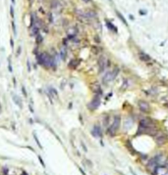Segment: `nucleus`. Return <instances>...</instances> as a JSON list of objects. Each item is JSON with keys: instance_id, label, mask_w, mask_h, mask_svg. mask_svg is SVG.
<instances>
[{"instance_id": "obj_38", "label": "nucleus", "mask_w": 168, "mask_h": 175, "mask_svg": "<svg viewBox=\"0 0 168 175\" xmlns=\"http://www.w3.org/2000/svg\"><path fill=\"white\" fill-rule=\"evenodd\" d=\"M140 158L142 159V160H148V156L147 155H142V154H140Z\"/></svg>"}, {"instance_id": "obj_39", "label": "nucleus", "mask_w": 168, "mask_h": 175, "mask_svg": "<svg viewBox=\"0 0 168 175\" xmlns=\"http://www.w3.org/2000/svg\"><path fill=\"white\" fill-rule=\"evenodd\" d=\"M10 45H11V48L14 49V40H13V38L10 39Z\"/></svg>"}, {"instance_id": "obj_29", "label": "nucleus", "mask_w": 168, "mask_h": 175, "mask_svg": "<svg viewBox=\"0 0 168 175\" xmlns=\"http://www.w3.org/2000/svg\"><path fill=\"white\" fill-rule=\"evenodd\" d=\"M80 144H81V146H82V148H83V150H84V152H87V148H86V146H85V144L84 143V141H81L80 142Z\"/></svg>"}, {"instance_id": "obj_9", "label": "nucleus", "mask_w": 168, "mask_h": 175, "mask_svg": "<svg viewBox=\"0 0 168 175\" xmlns=\"http://www.w3.org/2000/svg\"><path fill=\"white\" fill-rule=\"evenodd\" d=\"M80 63H81V60L80 59H77V58H73L69 61L68 63V68L72 71H75L78 69V67L80 66Z\"/></svg>"}, {"instance_id": "obj_4", "label": "nucleus", "mask_w": 168, "mask_h": 175, "mask_svg": "<svg viewBox=\"0 0 168 175\" xmlns=\"http://www.w3.org/2000/svg\"><path fill=\"white\" fill-rule=\"evenodd\" d=\"M154 141H155V144L159 147H162L164 146L166 143L168 142V136L167 134L161 130H158V132L154 135Z\"/></svg>"}, {"instance_id": "obj_10", "label": "nucleus", "mask_w": 168, "mask_h": 175, "mask_svg": "<svg viewBox=\"0 0 168 175\" xmlns=\"http://www.w3.org/2000/svg\"><path fill=\"white\" fill-rule=\"evenodd\" d=\"M139 58H140L143 62H145V63H148V62L151 61V56H150V55H148L147 53L143 52V51H140V52H139Z\"/></svg>"}, {"instance_id": "obj_6", "label": "nucleus", "mask_w": 168, "mask_h": 175, "mask_svg": "<svg viewBox=\"0 0 168 175\" xmlns=\"http://www.w3.org/2000/svg\"><path fill=\"white\" fill-rule=\"evenodd\" d=\"M107 59L101 55L99 58H98V61H97V66H98V73L99 74H102L105 72V70L107 69Z\"/></svg>"}, {"instance_id": "obj_52", "label": "nucleus", "mask_w": 168, "mask_h": 175, "mask_svg": "<svg viewBox=\"0 0 168 175\" xmlns=\"http://www.w3.org/2000/svg\"><path fill=\"white\" fill-rule=\"evenodd\" d=\"M38 1H40V2H41V1H42V0H38Z\"/></svg>"}, {"instance_id": "obj_33", "label": "nucleus", "mask_w": 168, "mask_h": 175, "mask_svg": "<svg viewBox=\"0 0 168 175\" xmlns=\"http://www.w3.org/2000/svg\"><path fill=\"white\" fill-rule=\"evenodd\" d=\"M10 15H11V17L12 18H14L15 16H14V8H13V6H11L10 7Z\"/></svg>"}, {"instance_id": "obj_48", "label": "nucleus", "mask_w": 168, "mask_h": 175, "mask_svg": "<svg viewBox=\"0 0 168 175\" xmlns=\"http://www.w3.org/2000/svg\"><path fill=\"white\" fill-rule=\"evenodd\" d=\"M84 3H89V2H91V0H83Z\"/></svg>"}, {"instance_id": "obj_13", "label": "nucleus", "mask_w": 168, "mask_h": 175, "mask_svg": "<svg viewBox=\"0 0 168 175\" xmlns=\"http://www.w3.org/2000/svg\"><path fill=\"white\" fill-rule=\"evenodd\" d=\"M59 57L62 61H66L67 59V51H66V47L62 46L61 50H60V53H59Z\"/></svg>"}, {"instance_id": "obj_28", "label": "nucleus", "mask_w": 168, "mask_h": 175, "mask_svg": "<svg viewBox=\"0 0 168 175\" xmlns=\"http://www.w3.org/2000/svg\"><path fill=\"white\" fill-rule=\"evenodd\" d=\"M27 69H28V72H29V73L32 72V66H31V62H30V60L27 61Z\"/></svg>"}, {"instance_id": "obj_27", "label": "nucleus", "mask_w": 168, "mask_h": 175, "mask_svg": "<svg viewBox=\"0 0 168 175\" xmlns=\"http://www.w3.org/2000/svg\"><path fill=\"white\" fill-rule=\"evenodd\" d=\"M12 29H13L14 35H17V29H16V25H15V22L14 21H12Z\"/></svg>"}, {"instance_id": "obj_7", "label": "nucleus", "mask_w": 168, "mask_h": 175, "mask_svg": "<svg viewBox=\"0 0 168 175\" xmlns=\"http://www.w3.org/2000/svg\"><path fill=\"white\" fill-rule=\"evenodd\" d=\"M138 107H139L140 111L142 112H145V113H149L151 111V107L149 104V102L144 101V100H141V101L138 102Z\"/></svg>"}, {"instance_id": "obj_44", "label": "nucleus", "mask_w": 168, "mask_h": 175, "mask_svg": "<svg viewBox=\"0 0 168 175\" xmlns=\"http://www.w3.org/2000/svg\"><path fill=\"white\" fill-rule=\"evenodd\" d=\"M129 169H130V171H131V173H132V174H133V175H137V174H136V173H135V171L133 170V168H132V167H130Z\"/></svg>"}, {"instance_id": "obj_34", "label": "nucleus", "mask_w": 168, "mask_h": 175, "mask_svg": "<svg viewBox=\"0 0 168 175\" xmlns=\"http://www.w3.org/2000/svg\"><path fill=\"white\" fill-rule=\"evenodd\" d=\"M78 169H79V171L81 172V174L82 175H86V173L84 172V170L82 168V167H81V166H78Z\"/></svg>"}, {"instance_id": "obj_12", "label": "nucleus", "mask_w": 168, "mask_h": 175, "mask_svg": "<svg viewBox=\"0 0 168 175\" xmlns=\"http://www.w3.org/2000/svg\"><path fill=\"white\" fill-rule=\"evenodd\" d=\"M47 92L51 95V97H52V98L59 99V94H58L57 90H56L54 87H48V89H47Z\"/></svg>"}, {"instance_id": "obj_43", "label": "nucleus", "mask_w": 168, "mask_h": 175, "mask_svg": "<svg viewBox=\"0 0 168 175\" xmlns=\"http://www.w3.org/2000/svg\"><path fill=\"white\" fill-rule=\"evenodd\" d=\"M79 119H80V121H81V123L83 124V123H84V121H83V118H82V114H79Z\"/></svg>"}, {"instance_id": "obj_8", "label": "nucleus", "mask_w": 168, "mask_h": 175, "mask_svg": "<svg viewBox=\"0 0 168 175\" xmlns=\"http://www.w3.org/2000/svg\"><path fill=\"white\" fill-rule=\"evenodd\" d=\"M90 133L95 138H101L102 135H103L102 128H101V126L99 124H94L93 127H92V129H91V131H90Z\"/></svg>"}, {"instance_id": "obj_41", "label": "nucleus", "mask_w": 168, "mask_h": 175, "mask_svg": "<svg viewBox=\"0 0 168 175\" xmlns=\"http://www.w3.org/2000/svg\"><path fill=\"white\" fill-rule=\"evenodd\" d=\"M26 148H28V149H29V150H30V151H32V152H33V153H35V151H34V148H33V147H31V146H27V147H26Z\"/></svg>"}, {"instance_id": "obj_17", "label": "nucleus", "mask_w": 168, "mask_h": 175, "mask_svg": "<svg viewBox=\"0 0 168 175\" xmlns=\"http://www.w3.org/2000/svg\"><path fill=\"white\" fill-rule=\"evenodd\" d=\"M126 147L128 148V150H129V152L132 154V155H135V154H138L137 152H136V150L134 149V147L132 146V144H131V142H130V140H128L127 141V143H126Z\"/></svg>"}, {"instance_id": "obj_35", "label": "nucleus", "mask_w": 168, "mask_h": 175, "mask_svg": "<svg viewBox=\"0 0 168 175\" xmlns=\"http://www.w3.org/2000/svg\"><path fill=\"white\" fill-rule=\"evenodd\" d=\"M94 41H95L96 43H98V44L100 43V38H99L98 35H95V36H94Z\"/></svg>"}, {"instance_id": "obj_3", "label": "nucleus", "mask_w": 168, "mask_h": 175, "mask_svg": "<svg viewBox=\"0 0 168 175\" xmlns=\"http://www.w3.org/2000/svg\"><path fill=\"white\" fill-rule=\"evenodd\" d=\"M119 74V69L117 67H115L112 71H108L105 73V75L102 77V83L103 84H109L110 82L114 81V79L117 77Z\"/></svg>"}, {"instance_id": "obj_30", "label": "nucleus", "mask_w": 168, "mask_h": 175, "mask_svg": "<svg viewBox=\"0 0 168 175\" xmlns=\"http://www.w3.org/2000/svg\"><path fill=\"white\" fill-rule=\"evenodd\" d=\"M21 52H22V47H21V46H19V47H18V49H17V52H16V56H17V57H19V56L21 55Z\"/></svg>"}, {"instance_id": "obj_14", "label": "nucleus", "mask_w": 168, "mask_h": 175, "mask_svg": "<svg viewBox=\"0 0 168 175\" xmlns=\"http://www.w3.org/2000/svg\"><path fill=\"white\" fill-rule=\"evenodd\" d=\"M105 24H106V26L110 29V30H112V31H114L115 33H117L118 32V29H117V27L111 23V22H109L108 20H105Z\"/></svg>"}, {"instance_id": "obj_32", "label": "nucleus", "mask_w": 168, "mask_h": 175, "mask_svg": "<svg viewBox=\"0 0 168 175\" xmlns=\"http://www.w3.org/2000/svg\"><path fill=\"white\" fill-rule=\"evenodd\" d=\"M48 20H49V23H53V16L51 13H48Z\"/></svg>"}, {"instance_id": "obj_16", "label": "nucleus", "mask_w": 168, "mask_h": 175, "mask_svg": "<svg viewBox=\"0 0 168 175\" xmlns=\"http://www.w3.org/2000/svg\"><path fill=\"white\" fill-rule=\"evenodd\" d=\"M39 27L35 25H34L32 28H31V36H36L38 33H39Z\"/></svg>"}, {"instance_id": "obj_31", "label": "nucleus", "mask_w": 168, "mask_h": 175, "mask_svg": "<svg viewBox=\"0 0 168 175\" xmlns=\"http://www.w3.org/2000/svg\"><path fill=\"white\" fill-rule=\"evenodd\" d=\"M62 43H63V46H64V47H67V45H68V38H64V39L62 40Z\"/></svg>"}, {"instance_id": "obj_26", "label": "nucleus", "mask_w": 168, "mask_h": 175, "mask_svg": "<svg viewBox=\"0 0 168 175\" xmlns=\"http://www.w3.org/2000/svg\"><path fill=\"white\" fill-rule=\"evenodd\" d=\"M37 159H38V162H40V164H41V166L43 167V168H45V162H44V161H43V159L41 158V156H37Z\"/></svg>"}, {"instance_id": "obj_36", "label": "nucleus", "mask_w": 168, "mask_h": 175, "mask_svg": "<svg viewBox=\"0 0 168 175\" xmlns=\"http://www.w3.org/2000/svg\"><path fill=\"white\" fill-rule=\"evenodd\" d=\"M12 81H13V85H14V87H16L17 86V79H16V77H12Z\"/></svg>"}, {"instance_id": "obj_20", "label": "nucleus", "mask_w": 168, "mask_h": 175, "mask_svg": "<svg viewBox=\"0 0 168 175\" xmlns=\"http://www.w3.org/2000/svg\"><path fill=\"white\" fill-rule=\"evenodd\" d=\"M109 120H110V116L108 115V114H106L104 117H103V126L104 127H108L110 124H109Z\"/></svg>"}, {"instance_id": "obj_22", "label": "nucleus", "mask_w": 168, "mask_h": 175, "mask_svg": "<svg viewBox=\"0 0 168 175\" xmlns=\"http://www.w3.org/2000/svg\"><path fill=\"white\" fill-rule=\"evenodd\" d=\"M116 15H117V16H118V18H119V19H120V20H121V21L123 22V24H124L125 25H128V24H127V21L125 20V18H124V16H123V15H122V14H121L120 12H118V11H116Z\"/></svg>"}, {"instance_id": "obj_18", "label": "nucleus", "mask_w": 168, "mask_h": 175, "mask_svg": "<svg viewBox=\"0 0 168 175\" xmlns=\"http://www.w3.org/2000/svg\"><path fill=\"white\" fill-rule=\"evenodd\" d=\"M46 128H47V129H48V130H49V131H50V132L52 133V135H53V136H55V137H56V139H57V140L59 141V143H60L61 145H63V143H62V141H61L60 137H59V136H58V135H57V134L55 133V131H54V130H53V129H52V128H51V127H50V126L48 125V124L46 125Z\"/></svg>"}, {"instance_id": "obj_42", "label": "nucleus", "mask_w": 168, "mask_h": 175, "mask_svg": "<svg viewBox=\"0 0 168 175\" xmlns=\"http://www.w3.org/2000/svg\"><path fill=\"white\" fill-rule=\"evenodd\" d=\"M65 84H66V81L61 82V84H60V88H61V89H64V88H65Z\"/></svg>"}, {"instance_id": "obj_21", "label": "nucleus", "mask_w": 168, "mask_h": 175, "mask_svg": "<svg viewBox=\"0 0 168 175\" xmlns=\"http://www.w3.org/2000/svg\"><path fill=\"white\" fill-rule=\"evenodd\" d=\"M35 42H36L37 45H40V44L43 42V37H42V35H41L40 33H38V34L35 36Z\"/></svg>"}, {"instance_id": "obj_40", "label": "nucleus", "mask_w": 168, "mask_h": 175, "mask_svg": "<svg viewBox=\"0 0 168 175\" xmlns=\"http://www.w3.org/2000/svg\"><path fill=\"white\" fill-rule=\"evenodd\" d=\"M85 162H87V165H88L89 167H92V162H91L89 160H85Z\"/></svg>"}, {"instance_id": "obj_49", "label": "nucleus", "mask_w": 168, "mask_h": 175, "mask_svg": "<svg viewBox=\"0 0 168 175\" xmlns=\"http://www.w3.org/2000/svg\"><path fill=\"white\" fill-rule=\"evenodd\" d=\"M34 119H32V118H31V119H30V123L34 124Z\"/></svg>"}, {"instance_id": "obj_46", "label": "nucleus", "mask_w": 168, "mask_h": 175, "mask_svg": "<svg viewBox=\"0 0 168 175\" xmlns=\"http://www.w3.org/2000/svg\"><path fill=\"white\" fill-rule=\"evenodd\" d=\"M72 107H73V104H72V102H71V103H69V106H68V108H69V109H72Z\"/></svg>"}, {"instance_id": "obj_37", "label": "nucleus", "mask_w": 168, "mask_h": 175, "mask_svg": "<svg viewBox=\"0 0 168 175\" xmlns=\"http://www.w3.org/2000/svg\"><path fill=\"white\" fill-rule=\"evenodd\" d=\"M29 109H30V112H31L32 113H34V108H33V105H32V104H30V105H29Z\"/></svg>"}, {"instance_id": "obj_47", "label": "nucleus", "mask_w": 168, "mask_h": 175, "mask_svg": "<svg viewBox=\"0 0 168 175\" xmlns=\"http://www.w3.org/2000/svg\"><path fill=\"white\" fill-rule=\"evenodd\" d=\"M140 12H141V14H142V15H146V14H147V12H145V11H143V10H141Z\"/></svg>"}, {"instance_id": "obj_2", "label": "nucleus", "mask_w": 168, "mask_h": 175, "mask_svg": "<svg viewBox=\"0 0 168 175\" xmlns=\"http://www.w3.org/2000/svg\"><path fill=\"white\" fill-rule=\"evenodd\" d=\"M120 125H121V116H120V114H115L113 116L112 123L106 129L107 135H109L111 137H114L116 135V133L118 132V130L120 128Z\"/></svg>"}, {"instance_id": "obj_5", "label": "nucleus", "mask_w": 168, "mask_h": 175, "mask_svg": "<svg viewBox=\"0 0 168 175\" xmlns=\"http://www.w3.org/2000/svg\"><path fill=\"white\" fill-rule=\"evenodd\" d=\"M101 96L99 95H96L94 94V96L92 97V99L89 101V103L87 104V109L89 112H94L96 111L99 106H100V103H101V99H100Z\"/></svg>"}, {"instance_id": "obj_19", "label": "nucleus", "mask_w": 168, "mask_h": 175, "mask_svg": "<svg viewBox=\"0 0 168 175\" xmlns=\"http://www.w3.org/2000/svg\"><path fill=\"white\" fill-rule=\"evenodd\" d=\"M33 136H34V141H35L36 145L39 147V149H40V150H43V147H42L41 143L39 142V139H38V137H37V135H36V133H35V132H34V133H33Z\"/></svg>"}, {"instance_id": "obj_45", "label": "nucleus", "mask_w": 168, "mask_h": 175, "mask_svg": "<svg viewBox=\"0 0 168 175\" xmlns=\"http://www.w3.org/2000/svg\"><path fill=\"white\" fill-rule=\"evenodd\" d=\"M21 175H29V174H28V172H27V171H25V170H24V171H22Z\"/></svg>"}, {"instance_id": "obj_15", "label": "nucleus", "mask_w": 168, "mask_h": 175, "mask_svg": "<svg viewBox=\"0 0 168 175\" xmlns=\"http://www.w3.org/2000/svg\"><path fill=\"white\" fill-rule=\"evenodd\" d=\"M60 7L59 0H50V8L52 10H57Z\"/></svg>"}, {"instance_id": "obj_50", "label": "nucleus", "mask_w": 168, "mask_h": 175, "mask_svg": "<svg viewBox=\"0 0 168 175\" xmlns=\"http://www.w3.org/2000/svg\"><path fill=\"white\" fill-rule=\"evenodd\" d=\"M117 172H118V173H119L120 175H125L124 173H122V172H120V171H117Z\"/></svg>"}, {"instance_id": "obj_51", "label": "nucleus", "mask_w": 168, "mask_h": 175, "mask_svg": "<svg viewBox=\"0 0 168 175\" xmlns=\"http://www.w3.org/2000/svg\"><path fill=\"white\" fill-rule=\"evenodd\" d=\"M11 1H12V3H13V4L15 3V0H11Z\"/></svg>"}, {"instance_id": "obj_24", "label": "nucleus", "mask_w": 168, "mask_h": 175, "mask_svg": "<svg viewBox=\"0 0 168 175\" xmlns=\"http://www.w3.org/2000/svg\"><path fill=\"white\" fill-rule=\"evenodd\" d=\"M8 71L9 73H13V67H12V63H11V58H8Z\"/></svg>"}, {"instance_id": "obj_25", "label": "nucleus", "mask_w": 168, "mask_h": 175, "mask_svg": "<svg viewBox=\"0 0 168 175\" xmlns=\"http://www.w3.org/2000/svg\"><path fill=\"white\" fill-rule=\"evenodd\" d=\"M21 90H22V93H23L24 97H25V98H28V92H27L26 86H25V85H22V87H21Z\"/></svg>"}, {"instance_id": "obj_11", "label": "nucleus", "mask_w": 168, "mask_h": 175, "mask_svg": "<svg viewBox=\"0 0 168 175\" xmlns=\"http://www.w3.org/2000/svg\"><path fill=\"white\" fill-rule=\"evenodd\" d=\"M12 98H13V101H14V103L20 108V109H23V103H22V99L18 96V95H15V94H13L12 95Z\"/></svg>"}, {"instance_id": "obj_1", "label": "nucleus", "mask_w": 168, "mask_h": 175, "mask_svg": "<svg viewBox=\"0 0 168 175\" xmlns=\"http://www.w3.org/2000/svg\"><path fill=\"white\" fill-rule=\"evenodd\" d=\"M152 127H156L154 124V120L149 116L147 117H143L140 119L139 121V127L137 130V135H142L144 134V130L148 129V128H152Z\"/></svg>"}, {"instance_id": "obj_23", "label": "nucleus", "mask_w": 168, "mask_h": 175, "mask_svg": "<svg viewBox=\"0 0 168 175\" xmlns=\"http://www.w3.org/2000/svg\"><path fill=\"white\" fill-rule=\"evenodd\" d=\"M1 174L2 175H9V168L7 166H3L1 168Z\"/></svg>"}]
</instances>
